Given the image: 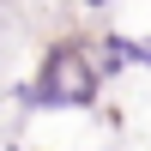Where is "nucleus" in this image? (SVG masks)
<instances>
[{
    "instance_id": "1",
    "label": "nucleus",
    "mask_w": 151,
    "mask_h": 151,
    "mask_svg": "<svg viewBox=\"0 0 151 151\" xmlns=\"http://www.w3.org/2000/svg\"><path fill=\"white\" fill-rule=\"evenodd\" d=\"M97 103H103V73H97L85 36H55L36 60V73L18 85L24 115H36V109H97Z\"/></svg>"
},
{
    "instance_id": "2",
    "label": "nucleus",
    "mask_w": 151,
    "mask_h": 151,
    "mask_svg": "<svg viewBox=\"0 0 151 151\" xmlns=\"http://www.w3.org/2000/svg\"><path fill=\"white\" fill-rule=\"evenodd\" d=\"M133 42H139L133 30H97L91 60H97V73H103V85L121 79V73H139V67H133Z\"/></svg>"
},
{
    "instance_id": "3",
    "label": "nucleus",
    "mask_w": 151,
    "mask_h": 151,
    "mask_svg": "<svg viewBox=\"0 0 151 151\" xmlns=\"http://www.w3.org/2000/svg\"><path fill=\"white\" fill-rule=\"evenodd\" d=\"M133 67L151 73V36H139V42H133Z\"/></svg>"
},
{
    "instance_id": "4",
    "label": "nucleus",
    "mask_w": 151,
    "mask_h": 151,
    "mask_svg": "<svg viewBox=\"0 0 151 151\" xmlns=\"http://www.w3.org/2000/svg\"><path fill=\"white\" fill-rule=\"evenodd\" d=\"M79 6H85V12H109L115 0H79Z\"/></svg>"
},
{
    "instance_id": "5",
    "label": "nucleus",
    "mask_w": 151,
    "mask_h": 151,
    "mask_svg": "<svg viewBox=\"0 0 151 151\" xmlns=\"http://www.w3.org/2000/svg\"><path fill=\"white\" fill-rule=\"evenodd\" d=\"M6 151H24V145H6Z\"/></svg>"
}]
</instances>
